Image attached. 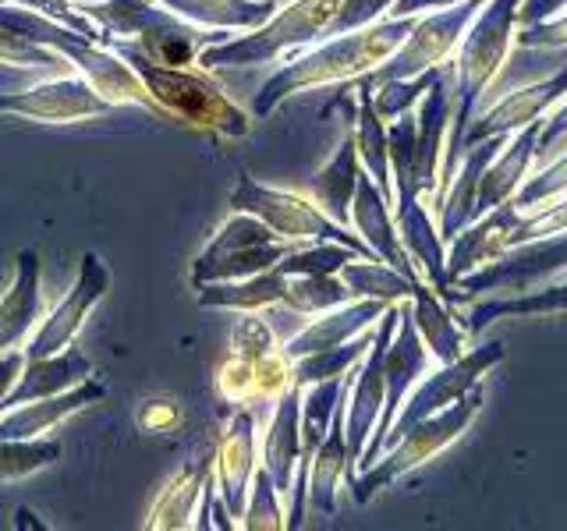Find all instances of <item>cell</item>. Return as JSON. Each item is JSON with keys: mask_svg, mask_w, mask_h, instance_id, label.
Listing matches in <instances>:
<instances>
[{"mask_svg": "<svg viewBox=\"0 0 567 531\" xmlns=\"http://www.w3.org/2000/svg\"><path fill=\"white\" fill-rule=\"evenodd\" d=\"M412 25H415V14L377 18L372 25L327 35V40H319L316 46L295 53V58L284 61L274 71V79L256 93L252 114L266 117L295 93H309V88H319V85H341V82H354L369 75V71H377L390 53L404 43V35L412 32Z\"/></svg>", "mask_w": 567, "mask_h": 531, "instance_id": "6da1fadb", "label": "cell"}, {"mask_svg": "<svg viewBox=\"0 0 567 531\" xmlns=\"http://www.w3.org/2000/svg\"><path fill=\"white\" fill-rule=\"evenodd\" d=\"M518 11L522 0H486L478 14L468 22L465 35L451 58L454 79H451V128H447V146H443V167H440V185L436 199L430 209H436L443 188H447L454 164L461 159V138H465L468 121L478 114V103L489 93V85L501 79V71L511 58L514 43H518Z\"/></svg>", "mask_w": 567, "mask_h": 531, "instance_id": "7a4b0ae2", "label": "cell"}, {"mask_svg": "<svg viewBox=\"0 0 567 531\" xmlns=\"http://www.w3.org/2000/svg\"><path fill=\"white\" fill-rule=\"evenodd\" d=\"M100 46L114 50L135 71V79L142 82V88H146L164 117H174L220 138H245L252 132V117L224 93L220 82H213L206 75V67L195 71V67L156 64L132 40H121V35H106V32L100 35Z\"/></svg>", "mask_w": 567, "mask_h": 531, "instance_id": "3957f363", "label": "cell"}, {"mask_svg": "<svg viewBox=\"0 0 567 531\" xmlns=\"http://www.w3.org/2000/svg\"><path fill=\"white\" fill-rule=\"evenodd\" d=\"M341 14V0H291L277 8L259 29L227 35L199 53V67H252V64H284L295 53L316 46L333 35V22Z\"/></svg>", "mask_w": 567, "mask_h": 531, "instance_id": "277c9868", "label": "cell"}, {"mask_svg": "<svg viewBox=\"0 0 567 531\" xmlns=\"http://www.w3.org/2000/svg\"><path fill=\"white\" fill-rule=\"evenodd\" d=\"M79 11L106 35H135L132 43L150 61L171 67H192L206 46L230 35L188 25L185 18L159 8L156 0H103V4H82Z\"/></svg>", "mask_w": 567, "mask_h": 531, "instance_id": "5b68a950", "label": "cell"}, {"mask_svg": "<svg viewBox=\"0 0 567 531\" xmlns=\"http://www.w3.org/2000/svg\"><path fill=\"white\" fill-rule=\"evenodd\" d=\"M478 407H483V386H472L465 397H457L454 404L443 407V412L422 418L408 433H401L369 468H362L348 482L354 503H369L380 489L394 486L401 475L415 471L419 465H425V460H433L440 450H447L451 442L475 421Z\"/></svg>", "mask_w": 567, "mask_h": 531, "instance_id": "8992f818", "label": "cell"}, {"mask_svg": "<svg viewBox=\"0 0 567 531\" xmlns=\"http://www.w3.org/2000/svg\"><path fill=\"white\" fill-rule=\"evenodd\" d=\"M230 209L252 212V217L270 227L277 238H288V241H337V244L351 248L354 256L377 259L369 252V244L354 235V230L330 220L327 212L301 191L266 188V185L256 181V177L241 174L238 188L230 191Z\"/></svg>", "mask_w": 567, "mask_h": 531, "instance_id": "52a82bcc", "label": "cell"}, {"mask_svg": "<svg viewBox=\"0 0 567 531\" xmlns=\"http://www.w3.org/2000/svg\"><path fill=\"white\" fill-rule=\"evenodd\" d=\"M483 4H486V0H465V4L419 14L412 32L404 35V43L390 53V58L377 71L362 75V82L365 85H380V82L415 79V75H422V71H430V67L451 64L461 35H465L468 22L478 14V8H483Z\"/></svg>", "mask_w": 567, "mask_h": 531, "instance_id": "ba28073f", "label": "cell"}, {"mask_svg": "<svg viewBox=\"0 0 567 531\" xmlns=\"http://www.w3.org/2000/svg\"><path fill=\"white\" fill-rule=\"evenodd\" d=\"M398 315L401 305H386L383 315L372 326V341L365 347V354L351 368L348 379V394H344V442H348V482L359 471V457L365 450V442L372 436L383 412V397H386V379H383V354L390 336L398 330Z\"/></svg>", "mask_w": 567, "mask_h": 531, "instance_id": "9c48e42d", "label": "cell"}, {"mask_svg": "<svg viewBox=\"0 0 567 531\" xmlns=\"http://www.w3.org/2000/svg\"><path fill=\"white\" fill-rule=\"evenodd\" d=\"M557 277H567V230L564 235H549L507 248L504 256H496L493 262L461 277L451 288V301H472L478 294H496V291L518 294Z\"/></svg>", "mask_w": 567, "mask_h": 531, "instance_id": "30bf717a", "label": "cell"}, {"mask_svg": "<svg viewBox=\"0 0 567 531\" xmlns=\"http://www.w3.org/2000/svg\"><path fill=\"white\" fill-rule=\"evenodd\" d=\"M504 362V344L501 341H493V344H483V347H472L465 351L461 358L447 362V365H440L436 372H425V376L408 389V397L401 404V412L394 415V421H390V433L383 439V450L394 442L401 433L412 429L415 421L422 418H430L436 412H443L447 404H454L457 397H465L472 386L483 383V376L493 368V365H501ZM380 450V454H383Z\"/></svg>", "mask_w": 567, "mask_h": 531, "instance_id": "8fae6325", "label": "cell"}, {"mask_svg": "<svg viewBox=\"0 0 567 531\" xmlns=\"http://www.w3.org/2000/svg\"><path fill=\"white\" fill-rule=\"evenodd\" d=\"M401 305V315H398V330L394 336H390V344H386V354H383V379H386V397H383V412H380V421H377V429H372L369 442H365V450L359 457V471L369 468L372 460L380 457L383 450V439L390 433V421H394V415L401 412V404L408 397V389H412L425 372H430V362H433V354L425 351L422 344V336L415 330V319H412V305H408V298L398 301ZM354 471V475H359Z\"/></svg>", "mask_w": 567, "mask_h": 531, "instance_id": "7c38bea8", "label": "cell"}, {"mask_svg": "<svg viewBox=\"0 0 567 531\" xmlns=\"http://www.w3.org/2000/svg\"><path fill=\"white\" fill-rule=\"evenodd\" d=\"M111 111L114 103H106L79 71L75 75H53L50 82L22 88V93H0V114H18L47 124L93 121Z\"/></svg>", "mask_w": 567, "mask_h": 531, "instance_id": "4fadbf2b", "label": "cell"}, {"mask_svg": "<svg viewBox=\"0 0 567 531\" xmlns=\"http://www.w3.org/2000/svg\"><path fill=\"white\" fill-rule=\"evenodd\" d=\"M106 291H111V270H106V262L96 252H85L75 288H71L61 298V305L43 319V326L29 336V344L22 347L25 358H50V354L75 344L89 309L100 305Z\"/></svg>", "mask_w": 567, "mask_h": 531, "instance_id": "5bb4252c", "label": "cell"}, {"mask_svg": "<svg viewBox=\"0 0 567 531\" xmlns=\"http://www.w3.org/2000/svg\"><path fill=\"white\" fill-rule=\"evenodd\" d=\"M50 50H58L61 58L79 71V75L96 88V93L106 100V103H114V106H146V111L159 114L156 111V103L150 100V93L142 88V82L135 79V71L124 64L114 50H106L93 40H85V35L79 32H68L61 35L58 43H53Z\"/></svg>", "mask_w": 567, "mask_h": 531, "instance_id": "9a60e30c", "label": "cell"}, {"mask_svg": "<svg viewBox=\"0 0 567 531\" xmlns=\"http://www.w3.org/2000/svg\"><path fill=\"white\" fill-rule=\"evenodd\" d=\"M564 96H567V67H560L557 75H549L543 82L514 88V93L489 103L483 114H475L468 121L465 138H461V149L472 146V142L493 138V135H514L518 128H525V124L543 121Z\"/></svg>", "mask_w": 567, "mask_h": 531, "instance_id": "2e32d148", "label": "cell"}, {"mask_svg": "<svg viewBox=\"0 0 567 531\" xmlns=\"http://www.w3.org/2000/svg\"><path fill=\"white\" fill-rule=\"evenodd\" d=\"M259 468V442H256V418L238 407L227 421V433L220 436L217 457H213V486L230 521H241V510L252 489V475Z\"/></svg>", "mask_w": 567, "mask_h": 531, "instance_id": "e0dca14e", "label": "cell"}, {"mask_svg": "<svg viewBox=\"0 0 567 531\" xmlns=\"http://www.w3.org/2000/svg\"><path fill=\"white\" fill-rule=\"evenodd\" d=\"M447 128H451V82H447V75H443V67H440V75L422 93L419 111H415L412 181H415V191L422 195L425 206H433V199H436L440 167H443V146H447Z\"/></svg>", "mask_w": 567, "mask_h": 531, "instance_id": "ac0fdd59", "label": "cell"}, {"mask_svg": "<svg viewBox=\"0 0 567 531\" xmlns=\"http://www.w3.org/2000/svg\"><path fill=\"white\" fill-rule=\"evenodd\" d=\"M295 386V358L284 344L256 354V358H241L230 354L217 368V389L230 404H252V400H277Z\"/></svg>", "mask_w": 567, "mask_h": 531, "instance_id": "d6986e66", "label": "cell"}, {"mask_svg": "<svg viewBox=\"0 0 567 531\" xmlns=\"http://www.w3.org/2000/svg\"><path fill=\"white\" fill-rule=\"evenodd\" d=\"M351 230L359 235L369 252L377 256L380 262H386L390 270H398L408 280H422L415 262L408 259L404 244L398 238V223H394V209L383 199V191L369 181V174L362 170L359 181H354V195H351Z\"/></svg>", "mask_w": 567, "mask_h": 531, "instance_id": "ffe728a7", "label": "cell"}, {"mask_svg": "<svg viewBox=\"0 0 567 531\" xmlns=\"http://www.w3.org/2000/svg\"><path fill=\"white\" fill-rule=\"evenodd\" d=\"M543 121H532L525 128L504 138V146L496 149V156L483 167L478 177V191H475V217H483L493 206L507 202L518 185L525 181V174L536 164V142H539Z\"/></svg>", "mask_w": 567, "mask_h": 531, "instance_id": "44dd1931", "label": "cell"}, {"mask_svg": "<svg viewBox=\"0 0 567 531\" xmlns=\"http://www.w3.org/2000/svg\"><path fill=\"white\" fill-rule=\"evenodd\" d=\"M89 376H93V362H89V354H82L79 347H64L58 354H50V358H25L14 386L0 397V412H8L14 404L40 400V397H58Z\"/></svg>", "mask_w": 567, "mask_h": 531, "instance_id": "7402d4cb", "label": "cell"}, {"mask_svg": "<svg viewBox=\"0 0 567 531\" xmlns=\"http://www.w3.org/2000/svg\"><path fill=\"white\" fill-rule=\"evenodd\" d=\"M383 309H386V301H380V298L344 301V305H337L330 312H319L309 326H301L295 336H288L284 351H288L291 358H301V354H312V351L341 347L351 341V336L372 330V323L383 315Z\"/></svg>", "mask_w": 567, "mask_h": 531, "instance_id": "603a6c76", "label": "cell"}, {"mask_svg": "<svg viewBox=\"0 0 567 531\" xmlns=\"http://www.w3.org/2000/svg\"><path fill=\"white\" fill-rule=\"evenodd\" d=\"M106 394L100 379H82L79 386L64 389L58 397H40L29 404H14L8 412H0V439H35L50 433L53 425H61L68 415L82 412L85 404H93Z\"/></svg>", "mask_w": 567, "mask_h": 531, "instance_id": "cb8c5ba5", "label": "cell"}, {"mask_svg": "<svg viewBox=\"0 0 567 531\" xmlns=\"http://www.w3.org/2000/svg\"><path fill=\"white\" fill-rule=\"evenodd\" d=\"M274 418L270 429L262 436L259 447V468L270 475V482L280 496L291 492L295 468H298V450H301V433H298V415H301V386H291L288 394L274 400Z\"/></svg>", "mask_w": 567, "mask_h": 531, "instance_id": "d4e9b609", "label": "cell"}, {"mask_svg": "<svg viewBox=\"0 0 567 531\" xmlns=\"http://www.w3.org/2000/svg\"><path fill=\"white\" fill-rule=\"evenodd\" d=\"M43 312V288H40V256L25 248L18 256V270L11 288L0 298V354L25 344L35 319Z\"/></svg>", "mask_w": 567, "mask_h": 531, "instance_id": "484cf974", "label": "cell"}, {"mask_svg": "<svg viewBox=\"0 0 567 531\" xmlns=\"http://www.w3.org/2000/svg\"><path fill=\"white\" fill-rule=\"evenodd\" d=\"M354 100V153H359V167L369 174V181L383 191V199L394 206V181H390V149H386V121L372 106V93L362 79L351 85Z\"/></svg>", "mask_w": 567, "mask_h": 531, "instance_id": "4316f807", "label": "cell"}, {"mask_svg": "<svg viewBox=\"0 0 567 531\" xmlns=\"http://www.w3.org/2000/svg\"><path fill=\"white\" fill-rule=\"evenodd\" d=\"M408 305H412L415 330H419L422 344H425V351L433 354L436 365H447V362L461 358V354L468 351V330L457 326V319L447 309V301H443L425 280L415 283Z\"/></svg>", "mask_w": 567, "mask_h": 531, "instance_id": "83f0119b", "label": "cell"}, {"mask_svg": "<svg viewBox=\"0 0 567 531\" xmlns=\"http://www.w3.org/2000/svg\"><path fill=\"white\" fill-rule=\"evenodd\" d=\"M188 25L213 32H252L277 11V0H156Z\"/></svg>", "mask_w": 567, "mask_h": 531, "instance_id": "f1b7e54d", "label": "cell"}, {"mask_svg": "<svg viewBox=\"0 0 567 531\" xmlns=\"http://www.w3.org/2000/svg\"><path fill=\"white\" fill-rule=\"evenodd\" d=\"M344 475H348V442H344V400H341L309 465V510H316L319 518H333L337 513V489H341Z\"/></svg>", "mask_w": 567, "mask_h": 531, "instance_id": "f546056e", "label": "cell"}, {"mask_svg": "<svg viewBox=\"0 0 567 531\" xmlns=\"http://www.w3.org/2000/svg\"><path fill=\"white\" fill-rule=\"evenodd\" d=\"M213 478V460H188V465L177 471L171 482L159 489L156 503L146 518L150 531H185L192 528L195 507H199L203 486Z\"/></svg>", "mask_w": 567, "mask_h": 531, "instance_id": "4dcf8cb0", "label": "cell"}, {"mask_svg": "<svg viewBox=\"0 0 567 531\" xmlns=\"http://www.w3.org/2000/svg\"><path fill=\"white\" fill-rule=\"evenodd\" d=\"M359 174L362 167H359V153H354V138H344L341 146H337V153L330 156V164L306 185L309 199L323 209L330 220H337L348 230H351V195H354Z\"/></svg>", "mask_w": 567, "mask_h": 531, "instance_id": "1f68e13d", "label": "cell"}, {"mask_svg": "<svg viewBox=\"0 0 567 531\" xmlns=\"http://www.w3.org/2000/svg\"><path fill=\"white\" fill-rule=\"evenodd\" d=\"M554 312H567V277L546 280L528 291L518 294H504V298H483L478 305H472L465 330L468 333H483L496 319H511V315H554Z\"/></svg>", "mask_w": 567, "mask_h": 531, "instance_id": "d6a6232c", "label": "cell"}, {"mask_svg": "<svg viewBox=\"0 0 567 531\" xmlns=\"http://www.w3.org/2000/svg\"><path fill=\"white\" fill-rule=\"evenodd\" d=\"M337 277L348 283V291L354 298H380L386 305L412 298V291H415V280L401 277L398 270H390V266L380 259H348L341 270H337Z\"/></svg>", "mask_w": 567, "mask_h": 531, "instance_id": "836d02e7", "label": "cell"}, {"mask_svg": "<svg viewBox=\"0 0 567 531\" xmlns=\"http://www.w3.org/2000/svg\"><path fill=\"white\" fill-rule=\"evenodd\" d=\"M344 301H354V294L337 273H301V277H288L284 301L274 309H288L295 315H319L344 305Z\"/></svg>", "mask_w": 567, "mask_h": 531, "instance_id": "e575fe53", "label": "cell"}, {"mask_svg": "<svg viewBox=\"0 0 567 531\" xmlns=\"http://www.w3.org/2000/svg\"><path fill=\"white\" fill-rule=\"evenodd\" d=\"M372 326H377V323H372ZM369 341H372V330L351 336V341L341 344V347H327V351L301 354V358H295V386H309V383H319V379L344 376V372H351L354 362H359L362 354H365Z\"/></svg>", "mask_w": 567, "mask_h": 531, "instance_id": "d590c367", "label": "cell"}, {"mask_svg": "<svg viewBox=\"0 0 567 531\" xmlns=\"http://www.w3.org/2000/svg\"><path fill=\"white\" fill-rule=\"evenodd\" d=\"M564 191H567V149H560L549 159H543V164L532 167L525 174V181L518 185V191L511 195V206L518 212H532Z\"/></svg>", "mask_w": 567, "mask_h": 531, "instance_id": "8d00e7d4", "label": "cell"}, {"mask_svg": "<svg viewBox=\"0 0 567 531\" xmlns=\"http://www.w3.org/2000/svg\"><path fill=\"white\" fill-rule=\"evenodd\" d=\"M61 457L58 439H0V482H18V478L50 468Z\"/></svg>", "mask_w": 567, "mask_h": 531, "instance_id": "74e56055", "label": "cell"}, {"mask_svg": "<svg viewBox=\"0 0 567 531\" xmlns=\"http://www.w3.org/2000/svg\"><path fill=\"white\" fill-rule=\"evenodd\" d=\"M277 235L270 227H266L262 220H256L252 212H235L220 230H217V238H213L206 248H203V256L195 259V266H209V262H220L227 256H235V252H245V248H256V244H266V241H274Z\"/></svg>", "mask_w": 567, "mask_h": 531, "instance_id": "f35d334b", "label": "cell"}, {"mask_svg": "<svg viewBox=\"0 0 567 531\" xmlns=\"http://www.w3.org/2000/svg\"><path fill=\"white\" fill-rule=\"evenodd\" d=\"M238 528H248V531H280L284 528L280 492L274 489L270 475L262 468H256V475H252V489H248Z\"/></svg>", "mask_w": 567, "mask_h": 531, "instance_id": "ab89813d", "label": "cell"}, {"mask_svg": "<svg viewBox=\"0 0 567 531\" xmlns=\"http://www.w3.org/2000/svg\"><path fill=\"white\" fill-rule=\"evenodd\" d=\"M564 230H567V191L557 195V199L543 202L539 209L518 212V217H514V223H511L507 248L525 244V241H536V238H549V235H564Z\"/></svg>", "mask_w": 567, "mask_h": 531, "instance_id": "60d3db41", "label": "cell"}, {"mask_svg": "<svg viewBox=\"0 0 567 531\" xmlns=\"http://www.w3.org/2000/svg\"><path fill=\"white\" fill-rule=\"evenodd\" d=\"M0 64L43 67V71H50V75H75V67H71L58 50L40 46V43L25 40V35L8 32V29H0Z\"/></svg>", "mask_w": 567, "mask_h": 531, "instance_id": "b9f144b4", "label": "cell"}, {"mask_svg": "<svg viewBox=\"0 0 567 531\" xmlns=\"http://www.w3.org/2000/svg\"><path fill=\"white\" fill-rule=\"evenodd\" d=\"M440 75V67H430L422 71L415 79H398V82H380V85H369L372 93V106H377V114L383 121H394L398 114L412 111V106L422 100V93L430 88V82Z\"/></svg>", "mask_w": 567, "mask_h": 531, "instance_id": "7bdbcfd3", "label": "cell"}, {"mask_svg": "<svg viewBox=\"0 0 567 531\" xmlns=\"http://www.w3.org/2000/svg\"><path fill=\"white\" fill-rule=\"evenodd\" d=\"M182 421H185L182 404L171 397H150V400H142L135 412V425L142 433H174Z\"/></svg>", "mask_w": 567, "mask_h": 531, "instance_id": "ee69618b", "label": "cell"}, {"mask_svg": "<svg viewBox=\"0 0 567 531\" xmlns=\"http://www.w3.org/2000/svg\"><path fill=\"white\" fill-rule=\"evenodd\" d=\"M560 149H567V96L543 117L539 142H536V164H543V159H549ZM536 164H532V167H536Z\"/></svg>", "mask_w": 567, "mask_h": 531, "instance_id": "f6af8a7d", "label": "cell"}, {"mask_svg": "<svg viewBox=\"0 0 567 531\" xmlns=\"http://www.w3.org/2000/svg\"><path fill=\"white\" fill-rule=\"evenodd\" d=\"M518 43L522 46H546V50H554V46H567V8L554 18H546V22L539 25H528V29H518Z\"/></svg>", "mask_w": 567, "mask_h": 531, "instance_id": "bcb514c9", "label": "cell"}, {"mask_svg": "<svg viewBox=\"0 0 567 531\" xmlns=\"http://www.w3.org/2000/svg\"><path fill=\"white\" fill-rule=\"evenodd\" d=\"M567 8V0H522V11H518V25H539L546 18H554Z\"/></svg>", "mask_w": 567, "mask_h": 531, "instance_id": "7dc6e473", "label": "cell"}, {"mask_svg": "<svg viewBox=\"0 0 567 531\" xmlns=\"http://www.w3.org/2000/svg\"><path fill=\"white\" fill-rule=\"evenodd\" d=\"M454 4H465V0H394L383 18H408V14L419 18L425 11H440V8H454Z\"/></svg>", "mask_w": 567, "mask_h": 531, "instance_id": "c3c4849f", "label": "cell"}, {"mask_svg": "<svg viewBox=\"0 0 567 531\" xmlns=\"http://www.w3.org/2000/svg\"><path fill=\"white\" fill-rule=\"evenodd\" d=\"M22 365H25L22 347H14V351H4V354H0V397H4L8 389L14 386V379H18V372H22Z\"/></svg>", "mask_w": 567, "mask_h": 531, "instance_id": "681fc988", "label": "cell"}]
</instances>
